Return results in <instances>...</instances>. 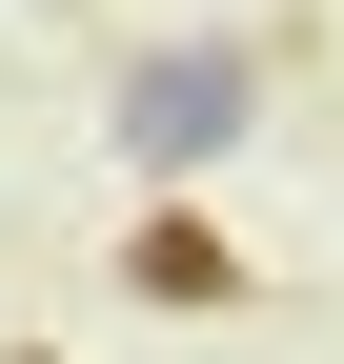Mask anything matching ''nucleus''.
I'll list each match as a JSON object with an SVG mask.
<instances>
[{
  "mask_svg": "<svg viewBox=\"0 0 344 364\" xmlns=\"http://www.w3.org/2000/svg\"><path fill=\"white\" fill-rule=\"evenodd\" d=\"M243 102H264V81H243V41H183V61H142V81H122V162H142V182H183L203 142H243Z\"/></svg>",
  "mask_w": 344,
  "mask_h": 364,
  "instance_id": "nucleus-1",
  "label": "nucleus"
},
{
  "mask_svg": "<svg viewBox=\"0 0 344 364\" xmlns=\"http://www.w3.org/2000/svg\"><path fill=\"white\" fill-rule=\"evenodd\" d=\"M122 284H142V304H223L243 263H223V223H142V243H122Z\"/></svg>",
  "mask_w": 344,
  "mask_h": 364,
  "instance_id": "nucleus-2",
  "label": "nucleus"
}]
</instances>
